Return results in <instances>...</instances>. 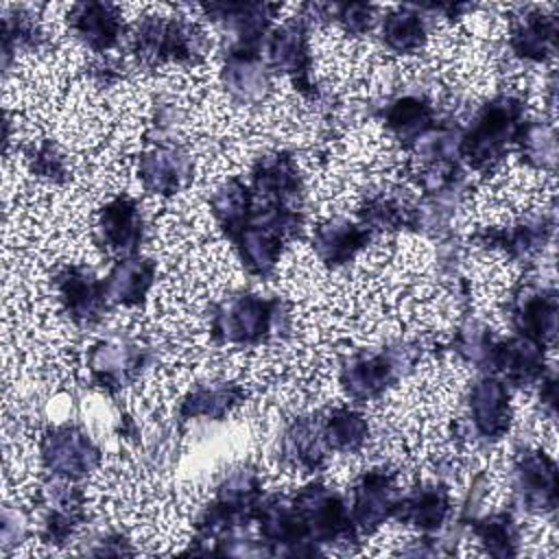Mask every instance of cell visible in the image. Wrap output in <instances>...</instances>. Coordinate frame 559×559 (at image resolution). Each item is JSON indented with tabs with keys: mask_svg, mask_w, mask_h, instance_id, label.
Returning a JSON list of instances; mask_svg holds the SVG:
<instances>
[{
	"mask_svg": "<svg viewBox=\"0 0 559 559\" xmlns=\"http://www.w3.org/2000/svg\"><path fill=\"white\" fill-rule=\"evenodd\" d=\"M290 325V304L280 295L238 290L210 310V338L223 347L253 349L286 336Z\"/></svg>",
	"mask_w": 559,
	"mask_h": 559,
	"instance_id": "6da1fadb",
	"label": "cell"
},
{
	"mask_svg": "<svg viewBox=\"0 0 559 559\" xmlns=\"http://www.w3.org/2000/svg\"><path fill=\"white\" fill-rule=\"evenodd\" d=\"M262 498L264 483L253 465L240 463L229 467L214 485L212 498L192 520L194 542L205 544V552H212L216 542L247 533L255 522V511Z\"/></svg>",
	"mask_w": 559,
	"mask_h": 559,
	"instance_id": "7a4b0ae2",
	"label": "cell"
},
{
	"mask_svg": "<svg viewBox=\"0 0 559 559\" xmlns=\"http://www.w3.org/2000/svg\"><path fill=\"white\" fill-rule=\"evenodd\" d=\"M526 120V103L513 92H498L487 98L463 124L461 162L478 175H493Z\"/></svg>",
	"mask_w": 559,
	"mask_h": 559,
	"instance_id": "3957f363",
	"label": "cell"
},
{
	"mask_svg": "<svg viewBox=\"0 0 559 559\" xmlns=\"http://www.w3.org/2000/svg\"><path fill=\"white\" fill-rule=\"evenodd\" d=\"M129 50L133 59L148 70L162 66H199L210 41L205 33L183 15L148 13L142 15L129 33Z\"/></svg>",
	"mask_w": 559,
	"mask_h": 559,
	"instance_id": "277c9868",
	"label": "cell"
},
{
	"mask_svg": "<svg viewBox=\"0 0 559 559\" xmlns=\"http://www.w3.org/2000/svg\"><path fill=\"white\" fill-rule=\"evenodd\" d=\"M421 356V345L411 338H393L376 352H354L338 365V386L354 404L378 402Z\"/></svg>",
	"mask_w": 559,
	"mask_h": 559,
	"instance_id": "5b68a950",
	"label": "cell"
},
{
	"mask_svg": "<svg viewBox=\"0 0 559 559\" xmlns=\"http://www.w3.org/2000/svg\"><path fill=\"white\" fill-rule=\"evenodd\" d=\"M153 362L151 345L133 332H109L96 338L85 354L90 382L107 395L135 384Z\"/></svg>",
	"mask_w": 559,
	"mask_h": 559,
	"instance_id": "8992f818",
	"label": "cell"
},
{
	"mask_svg": "<svg viewBox=\"0 0 559 559\" xmlns=\"http://www.w3.org/2000/svg\"><path fill=\"white\" fill-rule=\"evenodd\" d=\"M310 22L304 13L275 24L262 39L260 55L273 74L286 76L308 100H319L321 92L312 74L314 55L310 46Z\"/></svg>",
	"mask_w": 559,
	"mask_h": 559,
	"instance_id": "52a82bcc",
	"label": "cell"
},
{
	"mask_svg": "<svg viewBox=\"0 0 559 559\" xmlns=\"http://www.w3.org/2000/svg\"><path fill=\"white\" fill-rule=\"evenodd\" d=\"M310 542L325 552L328 546L358 544L360 537L352 524L347 500L328 483L314 478L304 483L293 496Z\"/></svg>",
	"mask_w": 559,
	"mask_h": 559,
	"instance_id": "ba28073f",
	"label": "cell"
},
{
	"mask_svg": "<svg viewBox=\"0 0 559 559\" xmlns=\"http://www.w3.org/2000/svg\"><path fill=\"white\" fill-rule=\"evenodd\" d=\"M37 459L48 476L81 483L100 467L103 452L83 426L66 421L41 432Z\"/></svg>",
	"mask_w": 559,
	"mask_h": 559,
	"instance_id": "9c48e42d",
	"label": "cell"
},
{
	"mask_svg": "<svg viewBox=\"0 0 559 559\" xmlns=\"http://www.w3.org/2000/svg\"><path fill=\"white\" fill-rule=\"evenodd\" d=\"M555 212L528 210L504 225H483L469 234V245L502 253L511 262L531 264L552 240Z\"/></svg>",
	"mask_w": 559,
	"mask_h": 559,
	"instance_id": "30bf717a",
	"label": "cell"
},
{
	"mask_svg": "<svg viewBox=\"0 0 559 559\" xmlns=\"http://www.w3.org/2000/svg\"><path fill=\"white\" fill-rule=\"evenodd\" d=\"M463 435L493 445L502 441L513 421L511 386L496 373H478L465 393V417L459 419Z\"/></svg>",
	"mask_w": 559,
	"mask_h": 559,
	"instance_id": "8fae6325",
	"label": "cell"
},
{
	"mask_svg": "<svg viewBox=\"0 0 559 559\" xmlns=\"http://www.w3.org/2000/svg\"><path fill=\"white\" fill-rule=\"evenodd\" d=\"M509 489L520 511L548 515L557 509L559 478L552 454L544 448L524 445L513 452L509 463Z\"/></svg>",
	"mask_w": 559,
	"mask_h": 559,
	"instance_id": "7c38bea8",
	"label": "cell"
},
{
	"mask_svg": "<svg viewBox=\"0 0 559 559\" xmlns=\"http://www.w3.org/2000/svg\"><path fill=\"white\" fill-rule=\"evenodd\" d=\"M509 328L515 336L528 338L544 349H550L557 341L559 301L557 290L550 284H542L531 277H522L507 297L504 304Z\"/></svg>",
	"mask_w": 559,
	"mask_h": 559,
	"instance_id": "4fadbf2b",
	"label": "cell"
},
{
	"mask_svg": "<svg viewBox=\"0 0 559 559\" xmlns=\"http://www.w3.org/2000/svg\"><path fill=\"white\" fill-rule=\"evenodd\" d=\"M87 520L85 491L74 480L52 478L39 487L37 539L48 546L68 544Z\"/></svg>",
	"mask_w": 559,
	"mask_h": 559,
	"instance_id": "5bb4252c",
	"label": "cell"
},
{
	"mask_svg": "<svg viewBox=\"0 0 559 559\" xmlns=\"http://www.w3.org/2000/svg\"><path fill=\"white\" fill-rule=\"evenodd\" d=\"M400 496L397 472L391 465H373L362 469L349 487V518L358 537L380 531L391 518Z\"/></svg>",
	"mask_w": 559,
	"mask_h": 559,
	"instance_id": "9a60e30c",
	"label": "cell"
},
{
	"mask_svg": "<svg viewBox=\"0 0 559 559\" xmlns=\"http://www.w3.org/2000/svg\"><path fill=\"white\" fill-rule=\"evenodd\" d=\"M52 290L61 312L79 328L98 325L111 308L105 280L85 264H63L52 275Z\"/></svg>",
	"mask_w": 559,
	"mask_h": 559,
	"instance_id": "2e32d148",
	"label": "cell"
},
{
	"mask_svg": "<svg viewBox=\"0 0 559 559\" xmlns=\"http://www.w3.org/2000/svg\"><path fill=\"white\" fill-rule=\"evenodd\" d=\"M146 236V221L142 205L131 194H116L105 201L92 225V242L107 255L120 260L135 255Z\"/></svg>",
	"mask_w": 559,
	"mask_h": 559,
	"instance_id": "e0dca14e",
	"label": "cell"
},
{
	"mask_svg": "<svg viewBox=\"0 0 559 559\" xmlns=\"http://www.w3.org/2000/svg\"><path fill=\"white\" fill-rule=\"evenodd\" d=\"M255 528L260 539L266 544L271 555L286 557H312L323 555L306 531V524L286 493H264L255 511Z\"/></svg>",
	"mask_w": 559,
	"mask_h": 559,
	"instance_id": "ac0fdd59",
	"label": "cell"
},
{
	"mask_svg": "<svg viewBox=\"0 0 559 559\" xmlns=\"http://www.w3.org/2000/svg\"><path fill=\"white\" fill-rule=\"evenodd\" d=\"M135 175L144 192L153 197H175L192 183V153L175 140L151 142L135 162Z\"/></svg>",
	"mask_w": 559,
	"mask_h": 559,
	"instance_id": "d6986e66",
	"label": "cell"
},
{
	"mask_svg": "<svg viewBox=\"0 0 559 559\" xmlns=\"http://www.w3.org/2000/svg\"><path fill=\"white\" fill-rule=\"evenodd\" d=\"M454 513L452 491L443 478L424 480L408 491H400L393 518L397 524L419 535H437L448 528Z\"/></svg>",
	"mask_w": 559,
	"mask_h": 559,
	"instance_id": "ffe728a7",
	"label": "cell"
},
{
	"mask_svg": "<svg viewBox=\"0 0 559 559\" xmlns=\"http://www.w3.org/2000/svg\"><path fill=\"white\" fill-rule=\"evenodd\" d=\"M275 454L284 469L299 474L321 472L332 454L323 439L321 413H299L290 417L275 439Z\"/></svg>",
	"mask_w": 559,
	"mask_h": 559,
	"instance_id": "44dd1931",
	"label": "cell"
},
{
	"mask_svg": "<svg viewBox=\"0 0 559 559\" xmlns=\"http://www.w3.org/2000/svg\"><path fill=\"white\" fill-rule=\"evenodd\" d=\"M376 118L384 131L406 151H411L419 138H424L437 122L435 103L417 90H400L389 94L376 105Z\"/></svg>",
	"mask_w": 559,
	"mask_h": 559,
	"instance_id": "7402d4cb",
	"label": "cell"
},
{
	"mask_svg": "<svg viewBox=\"0 0 559 559\" xmlns=\"http://www.w3.org/2000/svg\"><path fill=\"white\" fill-rule=\"evenodd\" d=\"M247 183L258 201L304 207V177L290 151L275 148L258 155Z\"/></svg>",
	"mask_w": 559,
	"mask_h": 559,
	"instance_id": "603a6c76",
	"label": "cell"
},
{
	"mask_svg": "<svg viewBox=\"0 0 559 559\" xmlns=\"http://www.w3.org/2000/svg\"><path fill=\"white\" fill-rule=\"evenodd\" d=\"M218 79L236 105H260L273 90V72L264 63L260 48L227 44Z\"/></svg>",
	"mask_w": 559,
	"mask_h": 559,
	"instance_id": "cb8c5ba5",
	"label": "cell"
},
{
	"mask_svg": "<svg viewBox=\"0 0 559 559\" xmlns=\"http://www.w3.org/2000/svg\"><path fill=\"white\" fill-rule=\"evenodd\" d=\"M280 4L273 2H249V0H227L201 4V11L210 22L229 35L231 46L260 48L266 33L275 26Z\"/></svg>",
	"mask_w": 559,
	"mask_h": 559,
	"instance_id": "d4e9b609",
	"label": "cell"
},
{
	"mask_svg": "<svg viewBox=\"0 0 559 559\" xmlns=\"http://www.w3.org/2000/svg\"><path fill=\"white\" fill-rule=\"evenodd\" d=\"M72 37L90 52L105 55L124 37V20L118 4L85 0L74 2L66 15Z\"/></svg>",
	"mask_w": 559,
	"mask_h": 559,
	"instance_id": "484cf974",
	"label": "cell"
},
{
	"mask_svg": "<svg viewBox=\"0 0 559 559\" xmlns=\"http://www.w3.org/2000/svg\"><path fill=\"white\" fill-rule=\"evenodd\" d=\"M245 386L231 378H207L194 382L177 402L175 415L186 421H223L245 402Z\"/></svg>",
	"mask_w": 559,
	"mask_h": 559,
	"instance_id": "4316f807",
	"label": "cell"
},
{
	"mask_svg": "<svg viewBox=\"0 0 559 559\" xmlns=\"http://www.w3.org/2000/svg\"><path fill=\"white\" fill-rule=\"evenodd\" d=\"M371 240L373 236L358 221L330 216L312 229L310 247L325 269L336 271L352 264L362 251H367Z\"/></svg>",
	"mask_w": 559,
	"mask_h": 559,
	"instance_id": "83f0119b",
	"label": "cell"
},
{
	"mask_svg": "<svg viewBox=\"0 0 559 559\" xmlns=\"http://www.w3.org/2000/svg\"><path fill=\"white\" fill-rule=\"evenodd\" d=\"M548 369L550 365L542 345L511 334L507 338H498L489 373H496L511 389H531Z\"/></svg>",
	"mask_w": 559,
	"mask_h": 559,
	"instance_id": "f1b7e54d",
	"label": "cell"
},
{
	"mask_svg": "<svg viewBox=\"0 0 559 559\" xmlns=\"http://www.w3.org/2000/svg\"><path fill=\"white\" fill-rule=\"evenodd\" d=\"M559 41V22L555 13L528 11L520 15L507 35L509 52L524 63H546L555 57Z\"/></svg>",
	"mask_w": 559,
	"mask_h": 559,
	"instance_id": "f546056e",
	"label": "cell"
},
{
	"mask_svg": "<svg viewBox=\"0 0 559 559\" xmlns=\"http://www.w3.org/2000/svg\"><path fill=\"white\" fill-rule=\"evenodd\" d=\"M103 280L111 306L138 308L146 301L157 282V262L144 253L127 255L116 260Z\"/></svg>",
	"mask_w": 559,
	"mask_h": 559,
	"instance_id": "4dcf8cb0",
	"label": "cell"
},
{
	"mask_svg": "<svg viewBox=\"0 0 559 559\" xmlns=\"http://www.w3.org/2000/svg\"><path fill=\"white\" fill-rule=\"evenodd\" d=\"M430 35V15L419 4H400L378 22V37L386 52L406 57L419 52Z\"/></svg>",
	"mask_w": 559,
	"mask_h": 559,
	"instance_id": "1f68e13d",
	"label": "cell"
},
{
	"mask_svg": "<svg viewBox=\"0 0 559 559\" xmlns=\"http://www.w3.org/2000/svg\"><path fill=\"white\" fill-rule=\"evenodd\" d=\"M229 242L247 275L255 280H271L275 275L286 247V240L280 234L255 223H249Z\"/></svg>",
	"mask_w": 559,
	"mask_h": 559,
	"instance_id": "d6a6232c",
	"label": "cell"
},
{
	"mask_svg": "<svg viewBox=\"0 0 559 559\" xmlns=\"http://www.w3.org/2000/svg\"><path fill=\"white\" fill-rule=\"evenodd\" d=\"M253 205H255L253 190L245 179L236 175L216 183L207 199L210 216L227 240H231L240 229L249 225Z\"/></svg>",
	"mask_w": 559,
	"mask_h": 559,
	"instance_id": "836d02e7",
	"label": "cell"
},
{
	"mask_svg": "<svg viewBox=\"0 0 559 559\" xmlns=\"http://www.w3.org/2000/svg\"><path fill=\"white\" fill-rule=\"evenodd\" d=\"M321 428L328 450L336 454H360L371 439L369 417L349 404L321 411Z\"/></svg>",
	"mask_w": 559,
	"mask_h": 559,
	"instance_id": "e575fe53",
	"label": "cell"
},
{
	"mask_svg": "<svg viewBox=\"0 0 559 559\" xmlns=\"http://www.w3.org/2000/svg\"><path fill=\"white\" fill-rule=\"evenodd\" d=\"M472 537L491 557H518L522 548V524L511 509L478 513L465 522Z\"/></svg>",
	"mask_w": 559,
	"mask_h": 559,
	"instance_id": "d590c367",
	"label": "cell"
},
{
	"mask_svg": "<svg viewBox=\"0 0 559 559\" xmlns=\"http://www.w3.org/2000/svg\"><path fill=\"white\" fill-rule=\"evenodd\" d=\"M356 221L371 236H391L397 231H411L413 223V203L402 199L395 192L378 190L367 194L358 210Z\"/></svg>",
	"mask_w": 559,
	"mask_h": 559,
	"instance_id": "8d00e7d4",
	"label": "cell"
},
{
	"mask_svg": "<svg viewBox=\"0 0 559 559\" xmlns=\"http://www.w3.org/2000/svg\"><path fill=\"white\" fill-rule=\"evenodd\" d=\"M498 334L491 325L478 317H465L452 332L448 341V352H452L461 362L478 373H489Z\"/></svg>",
	"mask_w": 559,
	"mask_h": 559,
	"instance_id": "74e56055",
	"label": "cell"
},
{
	"mask_svg": "<svg viewBox=\"0 0 559 559\" xmlns=\"http://www.w3.org/2000/svg\"><path fill=\"white\" fill-rule=\"evenodd\" d=\"M299 13L310 24H332L349 37H362L380 22L378 7L369 2H308L299 7Z\"/></svg>",
	"mask_w": 559,
	"mask_h": 559,
	"instance_id": "f35d334b",
	"label": "cell"
},
{
	"mask_svg": "<svg viewBox=\"0 0 559 559\" xmlns=\"http://www.w3.org/2000/svg\"><path fill=\"white\" fill-rule=\"evenodd\" d=\"M513 148L520 162L542 175H555L557 168V131L555 122L546 118H526Z\"/></svg>",
	"mask_w": 559,
	"mask_h": 559,
	"instance_id": "ab89813d",
	"label": "cell"
},
{
	"mask_svg": "<svg viewBox=\"0 0 559 559\" xmlns=\"http://www.w3.org/2000/svg\"><path fill=\"white\" fill-rule=\"evenodd\" d=\"M46 44V33L35 15L22 7L11 9L2 17V68L9 66L17 52H37Z\"/></svg>",
	"mask_w": 559,
	"mask_h": 559,
	"instance_id": "60d3db41",
	"label": "cell"
},
{
	"mask_svg": "<svg viewBox=\"0 0 559 559\" xmlns=\"http://www.w3.org/2000/svg\"><path fill=\"white\" fill-rule=\"evenodd\" d=\"M461 140H463V124L452 120H439L417 144L411 153L424 164H463L461 162Z\"/></svg>",
	"mask_w": 559,
	"mask_h": 559,
	"instance_id": "b9f144b4",
	"label": "cell"
},
{
	"mask_svg": "<svg viewBox=\"0 0 559 559\" xmlns=\"http://www.w3.org/2000/svg\"><path fill=\"white\" fill-rule=\"evenodd\" d=\"M26 162H28V170L46 183H66L70 179L66 155L48 138H41L28 146Z\"/></svg>",
	"mask_w": 559,
	"mask_h": 559,
	"instance_id": "7bdbcfd3",
	"label": "cell"
},
{
	"mask_svg": "<svg viewBox=\"0 0 559 559\" xmlns=\"http://www.w3.org/2000/svg\"><path fill=\"white\" fill-rule=\"evenodd\" d=\"M90 555H133L135 548L131 546V539L116 528H107L96 533L90 539V546L85 548Z\"/></svg>",
	"mask_w": 559,
	"mask_h": 559,
	"instance_id": "ee69618b",
	"label": "cell"
},
{
	"mask_svg": "<svg viewBox=\"0 0 559 559\" xmlns=\"http://www.w3.org/2000/svg\"><path fill=\"white\" fill-rule=\"evenodd\" d=\"M28 524L20 509L4 507L2 511V550L9 552L13 546L22 544L26 539Z\"/></svg>",
	"mask_w": 559,
	"mask_h": 559,
	"instance_id": "f6af8a7d",
	"label": "cell"
},
{
	"mask_svg": "<svg viewBox=\"0 0 559 559\" xmlns=\"http://www.w3.org/2000/svg\"><path fill=\"white\" fill-rule=\"evenodd\" d=\"M535 389H537V404H539L542 415L548 421H555V417H557V373H555V367H550L542 376V380L535 384Z\"/></svg>",
	"mask_w": 559,
	"mask_h": 559,
	"instance_id": "bcb514c9",
	"label": "cell"
},
{
	"mask_svg": "<svg viewBox=\"0 0 559 559\" xmlns=\"http://www.w3.org/2000/svg\"><path fill=\"white\" fill-rule=\"evenodd\" d=\"M90 76H92V81L98 85V87H114L116 83H120L122 81V76H124V70H122V66L118 63V61H114V59H100V61H96L94 66H90Z\"/></svg>",
	"mask_w": 559,
	"mask_h": 559,
	"instance_id": "7dc6e473",
	"label": "cell"
}]
</instances>
